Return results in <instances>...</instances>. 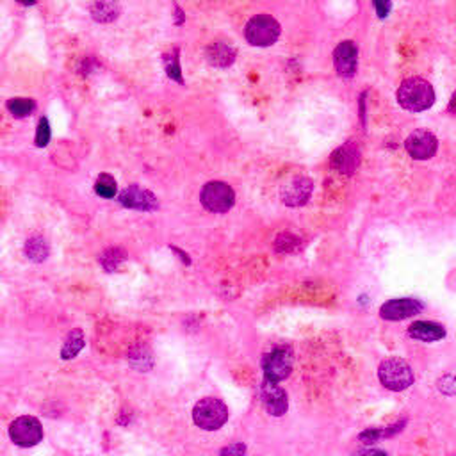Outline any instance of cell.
<instances>
[{"label": "cell", "mask_w": 456, "mask_h": 456, "mask_svg": "<svg viewBox=\"0 0 456 456\" xmlns=\"http://www.w3.org/2000/svg\"><path fill=\"white\" fill-rule=\"evenodd\" d=\"M120 203L127 209L135 210H155L159 209V202L148 189H141L139 185H130L120 195Z\"/></svg>", "instance_id": "5bb4252c"}, {"label": "cell", "mask_w": 456, "mask_h": 456, "mask_svg": "<svg viewBox=\"0 0 456 456\" xmlns=\"http://www.w3.org/2000/svg\"><path fill=\"white\" fill-rule=\"evenodd\" d=\"M9 437L20 447H32L43 440V428L36 417H18L11 423Z\"/></svg>", "instance_id": "52a82bcc"}, {"label": "cell", "mask_w": 456, "mask_h": 456, "mask_svg": "<svg viewBox=\"0 0 456 456\" xmlns=\"http://www.w3.org/2000/svg\"><path fill=\"white\" fill-rule=\"evenodd\" d=\"M423 309L424 305L415 298H395L381 305L380 317L385 321H403L417 316Z\"/></svg>", "instance_id": "30bf717a"}, {"label": "cell", "mask_w": 456, "mask_h": 456, "mask_svg": "<svg viewBox=\"0 0 456 456\" xmlns=\"http://www.w3.org/2000/svg\"><path fill=\"white\" fill-rule=\"evenodd\" d=\"M118 14H120V6L116 0H96L91 6V16L102 24H110L116 20Z\"/></svg>", "instance_id": "e0dca14e"}, {"label": "cell", "mask_w": 456, "mask_h": 456, "mask_svg": "<svg viewBox=\"0 0 456 456\" xmlns=\"http://www.w3.org/2000/svg\"><path fill=\"white\" fill-rule=\"evenodd\" d=\"M330 162H331V167H333V170H337L338 173L346 175V177L353 175L360 164L358 145L353 141L344 142V145L338 146V148L335 150L333 153H331Z\"/></svg>", "instance_id": "7c38bea8"}, {"label": "cell", "mask_w": 456, "mask_h": 456, "mask_svg": "<svg viewBox=\"0 0 456 456\" xmlns=\"http://www.w3.org/2000/svg\"><path fill=\"white\" fill-rule=\"evenodd\" d=\"M449 113L456 114V91H455V95H452L451 102H449Z\"/></svg>", "instance_id": "1f68e13d"}, {"label": "cell", "mask_w": 456, "mask_h": 456, "mask_svg": "<svg viewBox=\"0 0 456 456\" xmlns=\"http://www.w3.org/2000/svg\"><path fill=\"white\" fill-rule=\"evenodd\" d=\"M25 255L32 260V262H43L48 256V244L41 235H32L25 242Z\"/></svg>", "instance_id": "ac0fdd59"}, {"label": "cell", "mask_w": 456, "mask_h": 456, "mask_svg": "<svg viewBox=\"0 0 456 456\" xmlns=\"http://www.w3.org/2000/svg\"><path fill=\"white\" fill-rule=\"evenodd\" d=\"M246 455V445L242 442H234V444L227 445L219 451V456H244Z\"/></svg>", "instance_id": "f1b7e54d"}, {"label": "cell", "mask_w": 456, "mask_h": 456, "mask_svg": "<svg viewBox=\"0 0 456 456\" xmlns=\"http://www.w3.org/2000/svg\"><path fill=\"white\" fill-rule=\"evenodd\" d=\"M84 344H86V338H84V333H82V330H78L77 328V330L70 331V335H68L66 342H64L63 346V351H61V356H63L64 360L73 358V356L84 348Z\"/></svg>", "instance_id": "d6986e66"}, {"label": "cell", "mask_w": 456, "mask_h": 456, "mask_svg": "<svg viewBox=\"0 0 456 456\" xmlns=\"http://www.w3.org/2000/svg\"><path fill=\"white\" fill-rule=\"evenodd\" d=\"M408 335L420 342H437L445 337V328L435 321H415L410 324Z\"/></svg>", "instance_id": "9a60e30c"}, {"label": "cell", "mask_w": 456, "mask_h": 456, "mask_svg": "<svg viewBox=\"0 0 456 456\" xmlns=\"http://www.w3.org/2000/svg\"><path fill=\"white\" fill-rule=\"evenodd\" d=\"M125 259H127V255H125V252L121 248H107L105 252L100 255V264H102L103 269L110 273V271L118 269Z\"/></svg>", "instance_id": "44dd1931"}, {"label": "cell", "mask_w": 456, "mask_h": 456, "mask_svg": "<svg viewBox=\"0 0 456 456\" xmlns=\"http://www.w3.org/2000/svg\"><path fill=\"white\" fill-rule=\"evenodd\" d=\"M378 378L387 390L403 392L413 385V370L406 360L399 356L385 358L378 367Z\"/></svg>", "instance_id": "7a4b0ae2"}, {"label": "cell", "mask_w": 456, "mask_h": 456, "mask_svg": "<svg viewBox=\"0 0 456 456\" xmlns=\"http://www.w3.org/2000/svg\"><path fill=\"white\" fill-rule=\"evenodd\" d=\"M192 420L200 430L216 431L228 420V408L221 399L203 398L192 408Z\"/></svg>", "instance_id": "3957f363"}, {"label": "cell", "mask_w": 456, "mask_h": 456, "mask_svg": "<svg viewBox=\"0 0 456 456\" xmlns=\"http://www.w3.org/2000/svg\"><path fill=\"white\" fill-rule=\"evenodd\" d=\"M171 249H173V252H175V253H177V255H178V256H180V259H182V260H184V264H185V266H189V264H191V259H189V255H185V253H184V252H182V249H180V248H175V246H171Z\"/></svg>", "instance_id": "4dcf8cb0"}, {"label": "cell", "mask_w": 456, "mask_h": 456, "mask_svg": "<svg viewBox=\"0 0 456 456\" xmlns=\"http://www.w3.org/2000/svg\"><path fill=\"white\" fill-rule=\"evenodd\" d=\"M438 388L447 395L456 394V374H445V376H442L438 380Z\"/></svg>", "instance_id": "4316f807"}, {"label": "cell", "mask_w": 456, "mask_h": 456, "mask_svg": "<svg viewBox=\"0 0 456 456\" xmlns=\"http://www.w3.org/2000/svg\"><path fill=\"white\" fill-rule=\"evenodd\" d=\"M20 4H24V6H32V4H36V0H18Z\"/></svg>", "instance_id": "836d02e7"}, {"label": "cell", "mask_w": 456, "mask_h": 456, "mask_svg": "<svg viewBox=\"0 0 456 456\" xmlns=\"http://www.w3.org/2000/svg\"><path fill=\"white\" fill-rule=\"evenodd\" d=\"M162 61H164V68H166L167 77L182 84L184 81H182V70H180V50L178 48L170 50L167 53H164Z\"/></svg>", "instance_id": "ffe728a7"}, {"label": "cell", "mask_w": 456, "mask_h": 456, "mask_svg": "<svg viewBox=\"0 0 456 456\" xmlns=\"http://www.w3.org/2000/svg\"><path fill=\"white\" fill-rule=\"evenodd\" d=\"M184 20H185V16H184V13H182L180 6H175V24L182 25L184 24Z\"/></svg>", "instance_id": "f546056e"}, {"label": "cell", "mask_w": 456, "mask_h": 456, "mask_svg": "<svg viewBox=\"0 0 456 456\" xmlns=\"http://www.w3.org/2000/svg\"><path fill=\"white\" fill-rule=\"evenodd\" d=\"M438 141L437 135L433 132L426 130V128H417L412 134L406 138L405 150L408 155L415 160H428L437 153Z\"/></svg>", "instance_id": "ba28073f"}, {"label": "cell", "mask_w": 456, "mask_h": 456, "mask_svg": "<svg viewBox=\"0 0 456 456\" xmlns=\"http://www.w3.org/2000/svg\"><path fill=\"white\" fill-rule=\"evenodd\" d=\"M280 24L269 14H256L249 18L244 27V38L253 46H271L280 38Z\"/></svg>", "instance_id": "5b68a950"}, {"label": "cell", "mask_w": 456, "mask_h": 456, "mask_svg": "<svg viewBox=\"0 0 456 456\" xmlns=\"http://www.w3.org/2000/svg\"><path fill=\"white\" fill-rule=\"evenodd\" d=\"M36 103L34 100H28V98H14L7 102V109L9 113L13 114L14 118H25L34 110Z\"/></svg>", "instance_id": "603a6c76"}, {"label": "cell", "mask_w": 456, "mask_h": 456, "mask_svg": "<svg viewBox=\"0 0 456 456\" xmlns=\"http://www.w3.org/2000/svg\"><path fill=\"white\" fill-rule=\"evenodd\" d=\"M95 191L96 195L103 196V198H113L116 195V182L110 175L102 173L98 178H96V184H95Z\"/></svg>", "instance_id": "cb8c5ba5"}, {"label": "cell", "mask_w": 456, "mask_h": 456, "mask_svg": "<svg viewBox=\"0 0 456 456\" xmlns=\"http://www.w3.org/2000/svg\"><path fill=\"white\" fill-rule=\"evenodd\" d=\"M373 6L374 11H376V16L380 18V20H385L392 11L390 0H373Z\"/></svg>", "instance_id": "83f0119b"}, {"label": "cell", "mask_w": 456, "mask_h": 456, "mask_svg": "<svg viewBox=\"0 0 456 456\" xmlns=\"http://www.w3.org/2000/svg\"><path fill=\"white\" fill-rule=\"evenodd\" d=\"M50 141V125H48V120H45V118H41L39 120V125H38V132H36V145L38 146H46Z\"/></svg>", "instance_id": "d4e9b609"}, {"label": "cell", "mask_w": 456, "mask_h": 456, "mask_svg": "<svg viewBox=\"0 0 456 456\" xmlns=\"http://www.w3.org/2000/svg\"><path fill=\"white\" fill-rule=\"evenodd\" d=\"M358 438L366 444H373V442H378L380 438H387V433H385V428H369V430L362 431L358 435Z\"/></svg>", "instance_id": "484cf974"}, {"label": "cell", "mask_w": 456, "mask_h": 456, "mask_svg": "<svg viewBox=\"0 0 456 456\" xmlns=\"http://www.w3.org/2000/svg\"><path fill=\"white\" fill-rule=\"evenodd\" d=\"M314 191V184L309 177H303V175H298V177L291 178L287 184L281 185L280 189V198L281 202L287 207H303L306 202L310 200Z\"/></svg>", "instance_id": "9c48e42d"}, {"label": "cell", "mask_w": 456, "mask_h": 456, "mask_svg": "<svg viewBox=\"0 0 456 456\" xmlns=\"http://www.w3.org/2000/svg\"><path fill=\"white\" fill-rule=\"evenodd\" d=\"M358 50L353 41H341L333 50V66L342 78H353L356 73Z\"/></svg>", "instance_id": "8fae6325"}, {"label": "cell", "mask_w": 456, "mask_h": 456, "mask_svg": "<svg viewBox=\"0 0 456 456\" xmlns=\"http://www.w3.org/2000/svg\"><path fill=\"white\" fill-rule=\"evenodd\" d=\"M264 380L280 383L287 380L292 373V349L291 346H274L262 356Z\"/></svg>", "instance_id": "277c9868"}, {"label": "cell", "mask_w": 456, "mask_h": 456, "mask_svg": "<svg viewBox=\"0 0 456 456\" xmlns=\"http://www.w3.org/2000/svg\"><path fill=\"white\" fill-rule=\"evenodd\" d=\"M398 102L403 109L423 113L435 103V89L426 78L408 77L398 89Z\"/></svg>", "instance_id": "6da1fadb"}, {"label": "cell", "mask_w": 456, "mask_h": 456, "mask_svg": "<svg viewBox=\"0 0 456 456\" xmlns=\"http://www.w3.org/2000/svg\"><path fill=\"white\" fill-rule=\"evenodd\" d=\"M262 403L266 406L267 413L273 417H281L289 410L287 392L273 381L262 380Z\"/></svg>", "instance_id": "4fadbf2b"}, {"label": "cell", "mask_w": 456, "mask_h": 456, "mask_svg": "<svg viewBox=\"0 0 456 456\" xmlns=\"http://www.w3.org/2000/svg\"><path fill=\"white\" fill-rule=\"evenodd\" d=\"M200 202L207 210L216 214L228 212L235 203V192L228 184L219 180L209 182L200 192Z\"/></svg>", "instance_id": "8992f818"}, {"label": "cell", "mask_w": 456, "mask_h": 456, "mask_svg": "<svg viewBox=\"0 0 456 456\" xmlns=\"http://www.w3.org/2000/svg\"><path fill=\"white\" fill-rule=\"evenodd\" d=\"M360 456H387V452H383V451H367V452H363V455H360Z\"/></svg>", "instance_id": "d6a6232c"}, {"label": "cell", "mask_w": 456, "mask_h": 456, "mask_svg": "<svg viewBox=\"0 0 456 456\" xmlns=\"http://www.w3.org/2000/svg\"><path fill=\"white\" fill-rule=\"evenodd\" d=\"M301 248V239L294 234H280L274 241V252L292 253Z\"/></svg>", "instance_id": "7402d4cb"}, {"label": "cell", "mask_w": 456, "mask_h": 456, "mask_svg": "<svg viewBox=\"0 0 456 456\" xmlns=\"http://www.w3.org/2000/svg\"><path fill=\"white\" fill-rule=\"evenodd\" d=\"M205 57L209 64L216 68H228L234 64L235 57H237V50L232 48L230 45L223 41H216L205 48Z\"/></svg>", "instance_id": "2e32d148"}]
</instances>
